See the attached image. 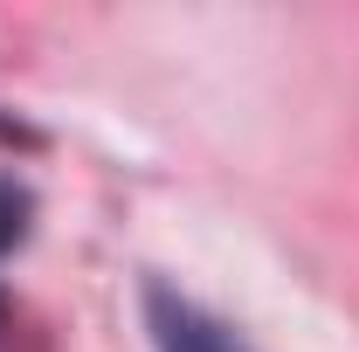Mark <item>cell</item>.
I'll list each match as a JSON object with an SVG mask.
<instances>
[{"instance_id": "cell-1", "label": "cell", "mask_w": 359, "mask_h": 352, "mask_svg": "<svg viewBox=\"0 0 359 352\" xmlns=\"http://www.w3.org/2000/svg\"><path fill=\"white\" fill-rule=\"evenodd\" d=\"M152 325H159V352H242V339L201 318L194 304H180L173 290H152Z\"/></svg>"}, {"instance_id": "cell-2", "label": "cell", "mask_w": 359, "mask_h": 352, "mask_svg": "<svg viewBox=\"0 0 359 352\" xmlns=\"http://www.w3.org/2000/svg\"><path fill=\"white\" fill-rule=\"evenodd\" d=\"M21 228H28V194L0 180V256H7V249L21 242Z\"/></svg>"}]
</instances>
